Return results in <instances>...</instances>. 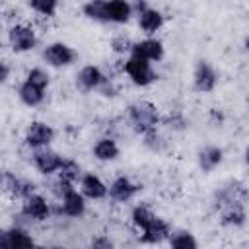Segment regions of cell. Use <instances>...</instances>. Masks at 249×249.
<instances>
[{"label":"cell","mask_w":249,"mask_h":249,"mask_svg":"<svg viewBox=\"0 0 249 249\" xmlns=\"http://www.w3.org/2000/svg\"><path fill=\"white\" fill-rule=\"evenodd\" d=\"M132 54L142 56V58H146V60H158V58H161V54H163V47H161L160 41L146 39V41H142V43H138V45L132 47Z\"/></svg>","instance_id":"ba28073f"},{"label":"cell","mask_w":249,"mask_h":249,"mask_svg":"<svg viewBox=\"0 0 249 249\" xmlns=\"http://www.w3.org/2000/svg\"><path fill=\"white\" fill-rule=\"evenodd\" d=\"M161 23H163V18H161L160 12L150 10V8L142 10V14H140V27H142L146 33H154L156 29L161 27Z\"/></svg>","instance_id":"2e32d148"},{"label":"cell","mask_w":249,"mask_h":249,"mask_svg":"<svg viewBox=\"0 0 249 249\" xmlns=\"http://www.w3.org/2000/svg\"><path fill=\"white\" fill-rule=\"evenodd\" d=\"M245 45H247V49H249V37H247V41H245Z\"/></svg>","instance_id":"1f68e13d"},{"label":"cell","mask_w":249,"mask_h":249,"mask_svg":"<svg viewBox=\"0 0 249 249\" xmlns=\"http://www.w3.org/2000/svg\"><path fill=\"white\" fill-rule=\"evenodd\" d=\"M23 214H27V216H31L35 220H45L49 216V206H47L43 196L29 195L25 198V204H23Z\"/></svg>","instance_id":"9c48e42d"},{"label":"cell","mask_w":249,"mask_h":249,"mask_svg":"<svg viewBox=\"0 0 249 249\" xmlns=\"http://www.w3.org/2000/svg\"><path fill=\"white\" fill-rule=\"evenodd\" d=\"M45 58H47L53 66H64V64H70V62L74 60V53H72L64 43H53V45L47 47Z\"/></svg>","instance_id":"5b68a950"},{"label":"cell","mask_w":249,"mask_h":249,"mask_svg":"<svg viewBox=\"0 0 249 249\" xmlns=\"http://www.w3.org/2000/svg\"><path fill=\"white\" fill-rule=\"evenodd\" d=\"M195 86L198 91H210L216 86V74L210 68V64L204 60H200L195 70Z\"/></svg>","instance_id":"8992f818"},{"label":"cell","mask_w":249,"mask_h":249,"mask_svg":"<svg viewBox=\"0 0 249 249\" xmlns=\"http://www.w3.org/2000/svg\"><path fill=\"white\" fill-rule=\"evenodd\" d=\"M43 91H45V88H41V86H37V84H33V82H25L21 88H19V97L23 99V103H27V105H37V103H41V99H43Z\"/></svg>","instance_id":"9a60e30c"},{"label":"cell","mask_w":249,"mask_h":249,"mask_svg":"<svg viewBox=\"0 0 249 249\" xmlns=\"http://www.w3.org/2000/svg\"><path fill=\"white\" fill-rule=\"evenodd\" d=\"M84 14L93 18V19L107 21V0H89L84 6Z\"/></svg>","instance_id":"44dd1931"},{"label":"cell","mask_w":249,"mask_h":249,"mask_svg":"<svg viewBox=\"0 0 249 249\" xmlns=\"http://www.w3.org/2000/svg\"><path fill=\"white\" fill-rule=\"evenodd\" d=\"M82 191L89 196V198H101L107 195V189L105 185L95 177V175H86L82 179Z\"/></svg>","instance_id":"e0dca14e"},{"label":"cell","mask_w":249,"mask_h":249,"mask_svg":"<svg viewBox=\"0 0 249 249\" xmlns=\"http://www.w3.org/2000/svg\"><path fill=\"white\" fill-rule=\"evenodd\" d=\"M171 245H173V247H183V249H187V247H189V249H195V247H196V241L193 239L191 233H185V231H183V233H177V235L171 239Z\"/></svg>","instance_id":"4316f807"},{"label":"cell","mask_w":249,"mask_h":249,"mask_svg":"<svg viewBox=\"0 0 249 249\" xmlns=\"http://www.w3.org/2000/svg\"><path fill=\"white\" fill-rule=\"evenodd\" d=\"M62 161L64 160H60V156L51 152V150H41L35 154V165L41 173H53V171L60 169Z\"/></svg>","instance_id":"52a82bcc"},{"label":"cell","mask_w":249,"mask_h":249,"mask_svg":"<svg viewBox=\"0 0 249 249\" xmlns=\"http://www.w3.org/2000/svg\"><path fill=\"white\" fill-rule=\"evenodd\" d=\"M132 218H134V224H136L138 228H142V230H144V228H146V226H148L156 216H154L148 208H144V206H136V208H134V212H132Z\"/></svg>","instance_id":"cb8c5ba5"},{"label":"cell","mask_w":249,"mask_h":249,"mask_svg":"<svg viewBox=\"0 0 249 249\" xmlns=\"http://www.w3.org/2000/svg\"><path fill=\"white\" fill-rule=\"evenodd\" d=\"M0 245L2 247H31L33 245V239L21 231V230H6L0 237Z\"/></svg>","instance_id":"30bf717a"},{"label":"cell","mask_w":249,"mask_h":249,"mask_svg":"<svg viewBox=\"0 0 249 249\" xmlns=\"http://www.w3.org/2000/svg\"><path fill=\"white\" fill-rule=\"evenodd\" d=\"M124 70H126V74L132 78V82L138 84V86H146V84H150V82L156 78L154 70L150 68V62H148L146 58H142V56H136V54H132V56L126 60Z\"/></svg>","instance_id":"7a4b0ae2"},{"label":"cell","mask_w":249,"mask_h":249,"mask_svg":"<svg viewBox=\"0 0 249 249\" xmlns=\"http://www.w3.org/2000/svg\"><path fill=\"white\" fill-rule=\"evenodd\" d=\"M222 161V150L220 148H206L200 152V167L204 171L214 169Z\"/></svg>","instance_id":"ffe728a7"},{"label":"cell","mask_w":249,"mask_h":249,"mask_svg":"<svg viewBox=\"0 0 249 249\" xmlns=\"http://www.w3.org/2000/svg\"><path fill=\"white\" fill-rule=\"evenodd\" d=\"M93 245H95V247H111V241H105V239H97V241H93Z\"/></svg>","instance_id":"f546056e"},{"label":"cell","mask_w":249,"mask_h":249,"mask_svg":"<svg viewBox=\"0 0 249 249\" xmlns=\"http://www.w3.org/2000/svg\"><path fill=\"white\" fill-rule=\"evenodd\" d=\"M95 156L99 158V160H113V158H117L119 156V148H117V144L113 142V140H109V138H105V140H99L97 144H95Z\"/></svg>","instance_id":"7402d4cb"},{"label":"cell","mask_w":249,"mask_h":249,"mask_svg":"<svg viewBox=\"0 0 249 249\" xmlns=\"http://www.w3.org/2000/svg\"><path fill=\"white\" fill-rule=\"evenodd\" d=\"M130 121L138 132L148 134L158 124V111L148 101H136L130 105Z\"/></svg>","instance_id":"6da1fadb"},{"label":"cell","mask_w":249,"mask_h":249,"mask_svg":"<svg viewBox=\"0 0 249 249\" xmlns=\"http://www.w3.org/2000/svg\"><path fill=\"white\" fill-rule=\"evenodd\" d=\"M6 78H8V66L4 64V66H2V80H6Z\"/></svg>","instance_id":"4dcf8cb0"},{"label":"cell","mask_w":249,"mask_h":249,"mask_svg":"<svg viewBox=\"0 0 249 249\" xmlns=\"http://www.w3.org/2000/svg\"><path fill=\"white\" fill-rule=\"evenodd\" d=\"M10 43L18 53L29 51L35 47V33L25 25H16L10 29Z\"/></svg>","instance_id":"3957f363"},{"label":"cell","mask_w":249,"mask_h":249,"mask_svg":"<svg viewBox=\"0 0 249 249\" xmlns=\"http://www.w3.org/2000/svg\"><path fill=\"white\" fill-rule=\"evenodd\" d=\"M247 161H249V150H247Z\"/></svg>","instance_id":"d6a6232c"},{"label":"cell","mask_w":249,"mask_h":249,"mask_svg":"<svg viewBox=\"0 0 249 249\" xmlns=\"http://www.w3.org/2000/svg\"><path fill=\"white\" fill-rule=\"evenodd\" d=\"M113 47H115V51L117 53H124V51H128V49H132L134 45L126 39V37H117L115 41H113Z\"/></svg>","instance_id":"f1b7e54d"},{"label":"cell","mask_w":249,"mask_h":249,"mask_svg":"<svg viewBox=\"0 0 249 249\" xmlns=\"http://www.w3.org/2000/svg\"><path fill=\"white\" fill-rule=\"evenodd\" d=\"M56 2H58V0H29V4H31L37 12H41V14H45V16H53V14H54Z\"/></svg>","instance_id":"484cf974"},{"label":"cell","mask_w":249,"mask_h":249,"mask_svg":"<svg viewBox=\"0 0 249 249\" xmlns=\"http://www.w3.org/2000/svg\"><path fill=\"white\" fill-rule=\"evenodd\" d=\"M4 183H6V187L12 191V195H16V196H25V198H27L29 195H33V183L16 179V177H12L10 173L4 175Z\"/></svg>","instance_id":"ac0fdd59"},{"label":"cell","mask_w":249,"mask_h":249,"mask_svg":"<svg viewBox=\"0 0 249 249\" xmlns=\"http://www.w3.org/2000/svg\"><path fill=\"white\" fill-rule=\"evenodd\" d=\"M167 233H169L167 224H165L163 220H160V218H154V220L144 228V235H142V239L148 241V243H156V241H161Z\"/></svg>","instance_id":"7c38bea8"},{"label":"cell","mask_w":249,"mask_h":249,"mask_svg":"<svg viewBox=\"0 0 249 249\" xmlns=\"http://www.w3.org/2000/svg\"><path fill=\"white\" fill-rule=\"evenodd\" d=\"M138 191V187L136 185H132L126 177H119V179H115L113 181V185H111V196L115 198V200H121V202H124V200H128L134 193Z\"/></svg>","instance_id":"8fae6325"},{"label":"cell","mask_w":249,"mask_h":249,"mask_svg":"<svg viewBox=\"0 0 249 249\" xmlns=\"http://www.w3.org/2000/svg\"><path fill=\"white\" fill-rule=\"evenodd\" d=\"M80 173V167L78 163L70 161V160H64L62 165H60V179H66V181H74Z\"/></svg>","instance_id":"d4e9b609"},{"label":"cell","mask_w":249,"mask_h":249,"mask_svg":"<svg viewBox=\"0 0 249 249\" xmlns=\"http://www.w3.org/2000/svg\"><path fill=\"white\" fill-rule=\"evenodd\" d=\"M53 128L45 123H33L29 128H27V134H25V142L33 148L37 146H45L53 140Z\"/></svg>","instance_id":"277c9868"},{"label":"cell","mask_w":249,"mask_h":249,"mask_svg":"<svg viewBox=\"0 0 249 249\" xmlns=\"http://www.w3.org/2000/svg\"><path fill=\"white\" fill-rule=\"evenodd\" d=\"M62 212L68 216H80L84 212V198L76 191L66 193L62 196Z\"/></svg>","instance_id":"5bb4252c"},{"label":"cell","mask_w":249,"mask_h":249,"mask_svg":"<svg viewBox=\"0 0 249 249\" xmlns=\"http://www.w3.org/2000/svg\"><path fill=\"white\" fill-rule=\"evenodd\" d=\"M27 80L33 82V84H37V86H41V88H47V84H49V76L43 70H39V68L31 70L29 76H27Z\"/></svg>","instance_id":"83f0119b"},{"label":"cell","mask_w":249,"mask_h":249,"mask_svg":"<svg viewBox=\"0 0 249 249\" xmlns=\"http://www.w3.org/2000/svg\"><path fill=\"white\" fill-rule=\"evenodd\" d=\"M80 84L86 88V89H93L97 88L101 82H103V74L99 72V68L95 66H86L82 72H80Z\"/></svg>","instance_id":"d6986e66"},{"label":"cell","mask_w":249,"mask_h":249,"mask_svg":"<svg viewBox=\"0 0 249 249\" xmlns=\"http://www.w3.org/2000/svg\"><path fill=\"white\" fill-rule=\"evenodd\" d=\"M130 16V6L124 0H109L107 2V21H117L123 23Z\"/></svg>","instance_id":"4fadbf2b"},{"label":"cell","mask_w":249,"mask_h":249,"mask_svg":"<svg viewBox=\"0 0 249 249\" xmlns=\"http://www.w3.org/2000/svg\"><path fill=\"white\" fill-rule=\"evenodd\" d=\"M224 222L226 224H241L243 222V218H245V214H243V210H241V206L239 204H230L226 210H224Z\"/></svg>","instance_id":"603a6c76"}]
</instances>
